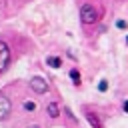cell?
<instances>
[{"mask_svg":"<svg viewBox=\"0 0 128 128\" xmlns=\"http://www.w3.org/2000/svg\"><path fill=\"white\" fill-rule=\"evenodd\" d=\"M80 20H82L84 24H94V22L98 20L96 8H94L92 4H82V8H80Z\"/></svg>","mask_w":128,"mask_h":128,"instance_id":"6da1fadb","label":"cell"},{"mask_svg":"<svg viewBox=\"0 0 128 128\" xmlns=\"http://www.w3.org/2000/svg\"><path fill=\"white\" fill-rule=\"evenodd\" d=\"M8 64H10V46L4 40H0V74L8 68Z\"/></svg>","mask_w":128,"mask_h":128,"instance_id":"7a4b0ae2","label":"cell"},{"mask_svg":"<svg viewBox=\"0 0 128 128\" xmlns=\"http://www.w3.org/2000/svg\"><path fill=\"white\" fill-rule=\"evenodd\" d=\"M12 114V104H10V98L0 92V120H6L8 116Z\"/></svg>","mask_w":128,"mask_h":128,"instance_id":"3957f363","label":"cell"},{"mask_svg":"<svg viewBox=\"0 0 128 128\" xmlns=\"http://www.w3.org/2000/svg\"><path fill=\"white\" fill-rule=\"evenodd\" d=\"M30 88H32L36 94H44V92H48V84H46V80L40 78V76H34V78L30 80Z\"/></svg>","mask_w":128,"mask_h":128,"instance_id":"277c9868","label":"cell"},{"mask_svg":"<svg viewBox=\"0 0 128 128\" xmlns=\"http://www.w3.org/2000/svg\"><path fill=\"white\" fill-rule=\"evenodd\" d=\"M46 112H48V116H50V118H58V116H60V108H58V104H56V102H50V104H48V108H46Z\"/></svg>","mask_w":128,"mask_h":128,"instance_id":"5b68a950","label":"cell"},{"mask_svg":"<svg viewBox=\"0 0 128 128\" xmlns=\"http://www.w3.org/2000/svg\"><path fill=\"white\" fill-rule=\"evenodd\" d=\"M86 118H88V122L92 124V128H102V122H100V118H98L96 114L88 112V114H86Z\"/></svg>","mask_w":128,"mask_h":128,"instance_id":"8992f818","label":"cell"},{"mask_svg":"<svg viewBox=\"0 0 128 128\" xmlns=\"http://www.w3.org/2000/svg\"><path fill=\"white\" fill-rule=\"evenodd\" d=\"M46 64L52 66V68H60V66H62V60H60L58 56H48V58H46Z\"/></svg>","mask_w":128,"mask_h":128,"instance_id":"52a82bcc","label":"cell"},{"mask_svg":"<svg viewBox=\"0 0 128 128\" xmlns=\"http://www.w3.org/2000/svg\"><path fill=\"white\" fill-rule=\"evenodd\" d=\"M70 78L74 80V84H80V72H78L76 68H72V70H70Z\"/></svg>","mask_w":128,"mask_h":128,"instance_id":"ba28073f","label":"cell"},{"mask_svg":"<svg viewBox=\"0 0 128 128\" xmlns=\"http://www.w3.org/2000/svg\"><path fill=\"white\" fill-rule=\"evenodd\" d=\"M24 110L34 112V110H36V104H34V102H30V100H26V102H24Z\"/></svg>","mask_w":128,"mask_h":128,"instance_id":"9c48e42d","label":"cell"},{"mask_svg":"<svg viewBox=\"0 0 128 128\" xmlns=\"http://www.w3.org/2000/svg\"><path fill=\"white\" fill-rule=\"evenodd\" d=\"M98 90H100V92H106V90H108V82H106V80H102V82L98 84Z\"/></svg>","mask_w":128,"mask_h":128,"instance_id":"30bf717a","label":"cell"},{"mask_svg":"<svg viewBox=\"0 0 128 128\" xmlns=\"http://www.w3.org/2000/svg\"><path fill=\"white\" fill-rule=\"evenodd\" d=\"M116 26H118L120 30H124V28H126V22H124V20H118V22H116Z\"/></svg>","mask_w":128,"mask_h":128,"instance_id":"8fae6325","label":"cell"},{"mask_svg":"<svg viewBox=\"0 0 128 128\" xmlns=\"http://www.w3.org/2000/svg\"><path fill=\"white\" fill-rule=\"evenodd\" d=\"M122 108H124V112H128V100L124 102V106H122Z\"/></svg>","mask_w":128,"mask_h":128,"instance_id":"7c38bea8","label":"cell"},{"mask_svg":"<svg viewBox=\"0 0 128 128\" xmlns=\"http://www.w3.org/2000/svg\"><path fill=\"white\" fill-rule=\"evenodd\" d=\"M126 44H128V36H126Z\"/></svg>","mask_w":128,"mask_h":128,"instance_id":"4fadbf2b","label":"cell"},{"mask_svg":"<svg viewBox=\"0 0 128 128\" xmlns=\"http://www.w3.org/2000/svg\"><path fill=\"white\" fill-rule=\"evenodd\" d=\"M30 128H38V126H30Z\"/></svg>","mask_w":128,"mask_h":128,"instance_id":"5bb4252c","label":"cell"}]
</instances>
